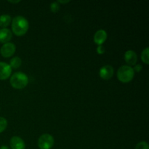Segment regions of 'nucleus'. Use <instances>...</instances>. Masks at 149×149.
I'll return each instance as SVG.
<instances>
[{
    "label": "nucleus",
    "mask_w": 149,
    "mask_h": 149,
    "mask_svg": "<svg viewBox=\"0 0 149 149\" xmlns=\"http://www.w3.org/2000/svg\"><path fill=\"white\" fill-rule=\"evenodd\" d=\"M29 28V21L23 16L17 15L13 19L12 31L17 36H24L27 33Z\"/></svg>",
    "instance_id": "1"
},
{
    "label": "nucleus",
    "mask_w": 149,
    "mask_h": 149,
    "mask_svg": "<svg viewBox=\"0 0 149 149\" xmlns=\"http://www.w3.org/2000/svg\"><path fill=\"white\" fill-rule=\"evenodd\" d=\"M10 84L16 90H21L25 88L29 84V77L23 72H15L11 76L10 80Z\"/></svg>",
    "instance_id": "2"
},
{
    "label": "nucleus",
    "mask_w": 149,
    "mask_h": 149,
    "mask_svg": "<svg viewBox=\"0 0 149 149\" xmlns=\"http://www.w3.org/2000/svg\"><path fill=\"white\" fill-rule=\"evenodd\" d=\"M135 76V71L132 66L130 65H122L119 67L117 71V78L121 82L129 83L133 79Z\"/></svg>",
    "instance_id": "3"
},
{
    "label": "nucleus",
    "mask_w": 149,
    "mask_h": 149,
    "mask_svg": "<svg viewBox=\"0 0 149 149\" xmlns=\"http://www.w3.org/2000/svg\"><path fill=\"white\" fill-rule=\"evenodd\" d=\"M54 141L53 137L49 134H43L41 135L38 140V146L40 149H51L53 147Z\"/></svg>",
    "instance_id": "4"
},
{
    "label": "nucleus",
    "mask_w": 149,
    "mask_h": 149,
    "mask_svg": "<svg viewBox=\"0 0 149 149\" xmlns=\"http://www.w3.org/2000/svg\"><path fill=\"white\" fill-rule=\"evenodd\" d=\"M16 50V47L12 42H7L4 44L0 49V53L1 56L7 58L12 57L15 54Z\"/></svg>",
    "instance_id": "5"
},
{
    "label": "nucleus",
    "mask_w": 149,
    "mask_h": 149,
    "mask_svg": "<svg viewBox=\"0 0 149 149\" xmlns=\"http://www.w3.org/2000/svg\"><path fill=\"white\" fill-rule=\"evenodd\" d=\"M114 73L113 68L111 65H105L101 67L99 71V75L100 78L104 80H109L112 78Z\"/></svg>",
    "instance_id": "6"
},
{
    "label": "nucleus",
    "mask_w": 149,
    "mask_h": 149,
    "mask_svg": "<svg viewBox=\"0 0 149 149\" xmlns=\"http://www.w3.org/2000/svg\"><path fill=\"white\" fill-rule=\"evenodd\" d=\"M12 74V68L5 62H0V80H5Z\"/></svg>",
    "instance_id": "7"
},
{
    "label": "nucleus",
    "mask_w": 149,
    "mask_h": 149,
    "mask_svg": "<svg viewBox=\"0 0 149 149\" xmlns=\"http://www.w3.org/2000/svg\"><path fill=\"white\" fill-rule=\"evenodd\" d=\"M10 145L11 149H26V144L23 140L18 136H14L10 139Z\"/></svg>",
    "instance_id": "8"
},
{
    "label": "nucleus",
    "mask_w": 149,
    "mask_h": 149,
    "mask_svg": "<svg viewBox=\"0 0 149 149\" xmlns=\"http://www.w3.org/2000/svg\"><path fill=\"white\" fill-rule=\"evenodd\" d=\"M107 32L103 29L97 31L94 35V42L97 45H102L107 39Z\"/></svg>",
    "instance_id": "9"
},
{
    "label": "nucleus",
    "mask_w": 149,
    "mask_h": 149,
    "mask_svg": "<svg viewBox=\"0 0 149 149\" xmlns=\"http://www.w3.org/2000/svg\"><path fill=\"white\" fill-rule=\"evenodd\" d=\"M125 61L130 66L135 65L138 61V55L133 50H127L125 53Z\"/></svg>",
    "instance_id": "10"
},
{
    "label": "nucleus",
    "mask_w": 149,
    "mask_h": 149,
    "mask_svg": "<svg viewBox=\"0 0 149 149\" xmlns=\"http://www.w3.org/2000/svg\"><path fill=\"white\" fill-rule=\"evenodd\" d=\"M13 38V33L10 29H0V42L3 44L10 42Z\"/></svg>",
    "instance_id": "11"
},
{
    "label": "nucleus",
    "mask_w": 149,
    "mask_h": 149,
    "mask_svg": "<svg viewBox=\"0 0 149 149\" xmlns=\"http://www.w3.org/2000/svg\"><path fill=\"white\" fill-rule=\"evenodd\" d=\"M11 16L9 15H0V27L1 29H5L11 23Z\"/></svg>",
    "instance_id": "12"
},
{
    "label": "nucleus",
    "mask_w": 149,
    "mask_h": 149,
    "mask_svg": "<svg viewBox=\"0 0 149 149\" xmlns=\"http://www.w3.org/2000/svg\"><path fill=\"white\" fill-rule=\"evenodd\" d=\"M22 64V61L18 56L13 57V58H11V60L10 61V66L11 67V68H15V69H17Z\"/></svg>",
    "instance_id": "13"
},
{
    "label": "nucleus",
    "mask_w": 149,
    "mask_h": 149,
    "mask_svg": "<svg viewBox=\"0 0 149 149\" xmlns=\"http://www.w3.org/2000/svg\"><path fill=\"white\" fill-rule=\"evenodd\" d=\"M149 49L148 47L145 48L142 51V53H141V60H142L143 62L145 64L148 65L149 63Z\"/></svg>",
    "instance_id": "14"
},
{
    "label": "nucleus",
    "mask_w": 149,
    "mask_h": 149,
    "mask_svg": "<svg viewBox=\"0 0 149 149\" xmlns=\"http://www.w3.org/2000/svg\"><path fill=\"white\" fill-rule=\"evenodd\" d=\"M7 127V121L5 118L0 116V133L4 132Z\"/></svg>",
    "instance_id": "15"
},
{
    "label": "nucleus",
    "mask_w": 149,
    "mask_h": 149,
    "mask_svg": "<svg viewBox=\"0 0 149 149\" xmlns=\"http://www.w3.org/2000/svg\"><path fill=\"white\" fill-rule=\"evenodd\" d=\"M135 149H149V146L146 141H141L137 144Z\"/></svg>",
    "instance_id": "16"
},
{
    "label": "nucleus",
    "mask_w": 149,
    "mask_h": 149,
    "mask_svg": "<svg viewBox=\"0 0 149 149\" xmlns=\"http://www.w3.org/2000/svg\"><path fill=\"white\" fill-rule=\"evenodd\" d=\"M50 10L52 13H58L60 10V4L57 1H54L50 4Z\"/></svg>",
    "instance_id": "17"
},
{
    "label": "nucleus",
    "mask_w": 149,
    "mask_h": 149,
    "mask_svg": "<svg viewBox=\"0 0 149 149\" xmlns=\"http://www.w3.org/2000/svg\"><path fill=\"white\" fill-rule=\"evenodd\" d=\"M96 51H97V53L99 54V55H103V54L105 53L106 49H105L103 45H98V47L96 49Z\"/></svg>",
    "instance_id": "18"
},
{
    "label": "nucleus",
    "mask_w": 149,
    "mask_h": 149,
    "mask_svg": "<svg viewBox=\"0 0 149 149\" xmlns=\"http://www.w3.org/2000/svg\"><path fill=\"white\" fill-rule=\"evenodd\" d=\"M133 68L134 71H136V72H141V70L143 69V66L141 64H135V66H134Z\"/></svg>",
    "instance_id": "19"
},
{
    "label": "nucleus",
    "mask_w": 149,
    "mask_h": 149,
    "mask_svg": "<svg viewBox=\"0 0 149 149\" xmlns=\"http://www.w3.org/2000/svg\"><path fill=\"white\" fill-rule=\"evenodd\" d=\"M69 1H68V0H67V1H58L57 2H58V4H59V3H61V4H65V3H68Z\"/></svg>",
    "instance_id": "20"
},
{
    "label": "nucleus",
    "mask_w": 149,
    "mask_h": 149,
    "mask_svg": "<svg viewBox=\"0 0 149 149\" xmlns=\"http://www.w3.org/2000/svg\"><path fill=\"white\" fill-rule=\"evenodd\" d=\"M0 149H10V148L8 146H1L0 147Z\"/></svg>",
    "instance_id": "21"
},
{
    "label": "nucleus",
    "mask_w": 149,
    "mask_h": 149,
    "mask_svg": "<svg viewBox=\"0 0 149 149\" xmlns=\"http://www.w3.org/2000/svg\"><path fill=\"white\" fill-rule=\"evenodd\" d=\"M9 2H10V3H14V4H16V3L20 2V1H9Z\"/></svg>",
    "instance_id": "22"
}]
</instances>
